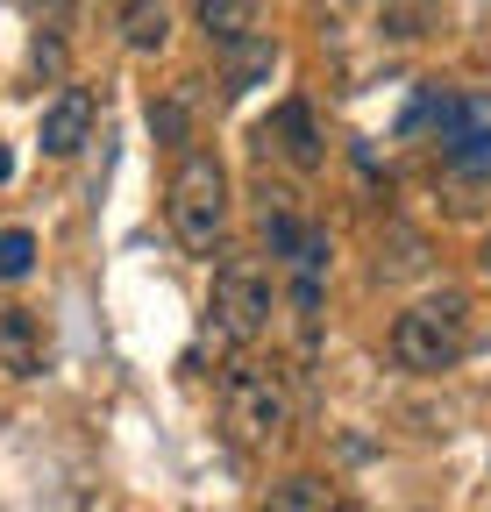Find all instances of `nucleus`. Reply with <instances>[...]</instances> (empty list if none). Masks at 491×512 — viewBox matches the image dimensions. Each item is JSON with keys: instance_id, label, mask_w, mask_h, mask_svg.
Returning <instances> with one entry per match:
<instances>
[{"instance_id": "obj_13", "label": "nucleus", "mask_w": 491, "mask_h": 512, "mask_svg": "<svg viewBox=\"0 0 491 512\" xmlns=\"http://www.w3.org/2000/svg\"><path fill=\"white\" fill-rule=\"evenodd\" d=\"M29 271H36V235L0 228V278H29Z\"/></svg>"}, {"instance_id": "obj_19", "label": "nucleus", "mask_w": 491, "mask_h": 512, "mask_svg": "<svg viewBox=\"0 0 491 512\" xmlns=\"http://www.w3.org/2000/svg\"><path fill=\"white\" fill-rule=\"evenodd\" d=\"M335 512H363V505H342V498H335Z\"/></svg>"}, {"instance_id": "obj_12", "label": "nucleus", "mask_w": 491, "mask_h": 512, "mask_svg": "<svg viewBox=\"0 0 491 512\" xmlns=\"http://www.w3.org/2000/svg\"><path fill=\"white\" fill-rule=\"evenodd\" d=\"M264 512H335V491L321 484V477H285V484H271V498H264Z\"/></svg>"}, {"instance_id": "obj_14", "label": "nucleus", "mask_w": 491, "mask_h": 512, "mask_svg": "<svg viewBox=\"0 0 491 512\" xmlns=\"http://www.w3.org/2000/svg\"><path fill=\"white\" fill-rule=\"evenodd\" d=\"M150 128H157V143H186V107H178V100H150Z\"/></svg>"}, {"instance_id": "obj_8", "label": "nucleus", "mask_w": 491, "mask_h": 512, "mask_svg": "<svg viewBox=\"0 0 491 512\" xmlns=\"http://www.w3.org/2000/svg\"><path fill=\"white\" fill-rule=\"evenodd\" d=\"M264 143H278L299 171H314L328 150H321V128H314V107H306V100H285L271 121H264Z\"/></svg>"}, {"instance_id": "obj_11", "label": "nucleus", "mask_w": 491, "mask_h": 512, "mask_svg": "<svg viewBox=\"0 0 491 512\" xmlns=\"http://www.w3.org/2000/svg\"><path fill=\"white\" fill-rule=\"evenodd\" d=\"M164 36H171L164 0H121V43L129 50H164Z\"/></svg>"}, {"instance_id": "obj_5", "label": "nucleus", "mask_w": 491, "mask_h": 512, "mask_svg": "<svg viewBox=\"0 0 491 512\" xmlns=\"http://www.w3.org/2000/svg\"><path fill=\"white\" fill-rule=\"evenodd\" d=\"M328 235L321 228H299L292 235V249H285V271H292V299H299V313L314 320L321 313V278H328Z\"/></svg>"}, {"instance_id": "obj_17", "label": "nucleus", "mask_w": 491, "mask_h": 512, "mask_svg": "<svg viewBox=\"0 0 491 512\" xmlns=\"http://www.w3.org/2000/svg\"><path fill=\"white\" fill-rule=\"evenodd\" d=\"M8 171H15V157H8V143H0V178H8Z\"/></svg>"}, {"instance_id": "obj_4", "label": "nucleus", "mask_w": 491, "mask_h": 512, "mask_svg": "<svg viewBox=\"0 0 491 512\" xmlns=\"http://www.w3.org/2000/svg\"><path fill=\"white\" fill-rule=\"evenodd\" d=\"M271 313H278V285L264 264H250V256H228L221 278H214V328L228 342H257L271 328Z\"/></svg>"}, {"instance_id": "obj_16", "label": "nucleus", "mask_w": 491, "mask_h": 512, "mask_svg": "<svg viewBox=\"0 0 491 512\" xmlns=\"http://www.w3.org/2000/svg\"><path fill=\"white\" fill-rule=\"evenodd\" d=\"M29 8H36L43 22H57V15H72V8H86V0H29Z\"/></svg>"}, {"instance_id": "obj_9", "label": "nucleus", "mask_w": 491, "mask_h": 512, "mask_svg": "<svg viewBox=\"0 0 491 512\" xmlns=\"http://www.w3.org/2000/svg\"><path fill=\"white\" fill-rule=\"evenodd\" d=\"M271 64H278V43L271 36H242V43H228V64H221V93L228 100H242L257 79H271Z\"/></svg>"}, {"instance_id": "obj_18", "label": "nucleus", "mask_w": 491, "mask_h": 512, "mask_svg": "<svg viewBox=\"0 0 491 512\" xmlns=\"http://www.w3.org/2000/svg\"><path fill=\"white\" fill-rule=\"evenodd\" d=\"M484 278H491V242H484Z\"/></svg>"}, {"instance_id": "obj_7", "label": "nucleus", "mask_w": 491, "mask_h": 512, "mask_svg": "<svg viewBox=\"0 0 491 512\" xmlns=\"http://www.w3.org/2000/svg\"><path fill=\"white\" fill-rule=\"evenodd\" d=\"M43 356H50V342H43V320H36L29 306H0V370L36 377V370H43Z\"/></svg>"}, {"instance_id": "obj_1", "label": "nucleus", "mask_w": 491, "mask_h": 512, "mask_svg": "<svg viewBox=\"0 0 491 512\" xmlns=\"http://www.w3.org/2000/svg\"><path fill=\"white\" fill-rule=\"evenodd\" d=\"M171 235L193 256H214L228 235V171L214 150H186L171 171Z\"/></svg>"}, {"instance_id": "obj_6", "label": "nucleus", "mask_w": 491, "mask_h": 512, "mask_svg": "<svg viewBox=\"0 0 491 512\" xmlns=\"http://www.w3.org/2000/svg\"><path fill=\"white\" fill-rule=\"evenodd\" d=\"M86 136H93V93L86 86H65V93L43 107V150L50 157H72Z\"/></svg>"}, {"instance_id": "obj_3", "label": "nucleus", "mask_w": 491, "mask_h": 512, "mask_svg": "<svg viewBox=\"0 0 491 512\" xmlns=\"http://www.w3.org/2000/svg\"><path fill=\"white\" fill-rule=\"evenodd\" d=\"M221 420H228V434H235L242 448H271V441L285 434V420H292V399H285L278 370H264V363L228 370V384H221Z\"/></svg>"}, {"instance_id": "obj_15", "label": "nucleus", "mask_w": 491, "mask_h": 512, "mask_svg": "<svg viewBox=\"0 0 491 512\" xmlns=\"http://www.w3.org/2000/svg\"><path fill=\"white\" fill-rule=\"evenodd\" d=\"M29 72H36V79H57V72H65V43H57V36H36Z\"/></svg>"}, {"instance_id": "obj_10", "label": "nucleus", "mask_w": 491, "mask_h": 512, "mask_svg": "<svg viewBox=\"0 0 491 512\" xmlns=\"http://www.w3.org/2000/svg\"><path fill=\"white\" fill-rule=\"evenodd\" d=\"M193 15H200V29L221 50L242 43V36H257V0H193Z\"/></svg>"}, {"instance_id": "obj_2", "label": "nucleus", "mask_w": 491, "mask_h": 512, "mask_svg": "<svg viewBox=\"0 0 491 512\" xmlns=\"http://www.w3.org/2000/svg\"><path fill=\"white\" fill-rule=\"evenodd\" d=\"M463 342H470V299L463 292H435L392 320V356H399V370H420V377L456 370Z\"/></svg>"}]
</instances>
